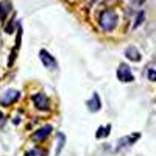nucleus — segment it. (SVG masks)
Returning <instances> with one entry per match:
<instances>
[{"instance_id":"12","label":"nucleus","mask_w":156,"mask_h":156,"mask_svg":"<svg viewBox=\"0 0 156 156\" xmlns=\"http://www.w3.org/2000/svg\"><path fill=\"white\" fill-rule=\"evenodd\" d=\"M148 78H150V81H156V70L154 69L148 70Z\"/></svg>"},{"instance_id":"11","label":"nucleus","mask_w":156,"mask_h":156,"mask_svg":"<svg viewBox=\"0 0 156 156\" xmlns=\"http://www.w3.org/2000/svg\"><path fill=\"white\" fill-rule=\"evenodd\" d=\"M142 22H144V12H139V14H137V20L134 22L133 28H137V27H139V25H140Z\"/></svg>"},{"instance_id":"10","label":"nucleus","mask_w":156,"mask_h":156,"mask_svg":"<svg viewBox=\"0 0 156 156\" xmlns=\"http://www.w3.org/2000/svg\"><path fill=\"white\" fill-rule=\"evenodd\" d=\"M109 131H111V125L100 126V128H98V131L95 133V137H97V139H100V137H106V136L109 134Z\"/></svg>"},{"instance_id":"7","label":"nucleus","mask_w":156,"mask_h":156,"mask_svg":"<svg viewBox=\"0 0 156 156\" xmlns=\"http://www.w3.org/2000/svg\"><path fill=\"white\" fill-rule=\"evenodd\" d=\"M50 131H51V126L50 125H45V126H42L41 129H37V131L33 134V139L34 140H42V139H45L50 134Z\"/></svg>"},{"instance_id":"6","label":"nucleus","mask_w":156,"mask_h":156,"mask_svg":"<svg viewBox=\"0 0 156 156\" xmlns=\"http://www.w3.org/2000/svg\"><path fill=\"white\" fill-rule=\"evenodd\" d=\"M125 56H126L129 61H134V62H139V61L142 59L139 50H137L136 47H128V48L125 50Z\"/></svg>"},{"instance_id":"8","label":"nucleus","mask_w":156,"mask_h":156,"mask_svg":"<svg viewBox=\"0 0 156 156\" xmlns=\"http://www.w3.org/2000/svg\"><path fill=\"white\" fill-rule=\"evenodd\" d=\"M87 106H89L90 111H98V109L101 108V101H100V97H98L97 92L92 95V98L87 101Z\"/></svg>"},{"instance_id":"1","label":"nucleus","mask_w":156,"mask_h":156,"mask_svg":"<svg viewBox=\"0 0 156 156\" xmlns=\"http://www.w3.org/2000/svg\"><path fill=\"white\" fill-rule=\"evenodd\" d=\"M100 27L105 30V31H112L115 27H117V22H119V17H117V14L112 11V9H106L103 11L100 14Z\"/></svg>"},{"instance_id":"4","label":"nucleus","mask_w":156,"mask_h":156,"mask_svg":"<svg viewBox=\"0 0 156 156\" xmlns=\"http://www.w3.org/2000/svg\"><path fill=\"white\" fill-rule=\"evenodd\" d=\"M19 97H20L19 90H8V92L0 98V103H2L3 106H8V105H11V103H14Z\"/></svg>"},{"instance_id":"2","label":"nucleus","mask_w":156,"mask_h":156,"mask_svg":"<svg viewBox=\"0 0 156 156\" xmlns=\"http://www.w3.org/2000/svg\"><path fill=\"white\" fill-rule=\"evenodd\" d=\"M117 78L122 81V83H131L134 80V76L131 73V69H129L126 64H120L119 69H117Z\"/></svg>"},{"instance_id":"3","label":"nucleus","mask_w":156,"mask_h":156,"mask_svg":"<svg viewBox=\"0 0 156 156\" xmlns=\"http://www.w3.org/2000/svg\"><path fill=\"white\" fill-rule=\"evenodd\" d=\"M39 58H41L42 64L47 69H56V59L51 56L47 50H41V51H39Z\"/></svg>"},{"instance_id":"5","label":"nucleus","mask_w":156,"mask_h":156,"mask_svg":"<svg viewBox=\"0 0 156 156\" xmlns=\"http://www.w3.org/2000/svg\"><path fill=\"white\" fill-rule=\"evenodd\" d=\"M33 101H34V105L37 109H41V111H45L48 108V100H47V95L42 94V92H39L33 97Z\"/></svg>"},{"instance_id":"13","label":"nucleus","mask_w":156,"mask_h":156,"mask_svg":"<svg viewBox=\"0 0 156 156\" xmlns=\"http://www.w3.org/2000/svg\"><path fill=\"white\" fill-rule=\"evenodd\" d=\"M142 2H144V0H136V3H142Z\"/></svg>"},{"instance_id":"9","label":"nucleus","mask_w":156,"mask_h":156,"mask_svg":"<svg viewBox=\"0 0 156 156\" xmlns=\"http://www.w3.org/2000/svg\"><path fill=\"white\" fill-rule=\"evenodd\" d=\"M9 8H11L9 2H2V3H0V20L6 19V14L9 12Z\"/></svg>"}]
</instances>
